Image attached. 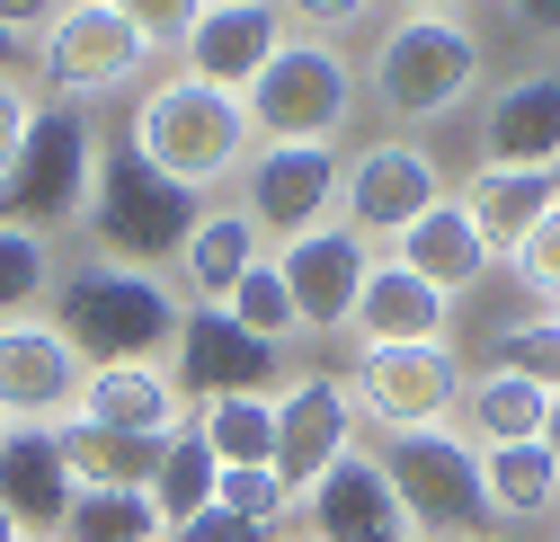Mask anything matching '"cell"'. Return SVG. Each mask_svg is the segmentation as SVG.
I'll return each instance as SVG.
<instances>
[{
    "label": "cell",
    "mask_w": 560,
    "mask_h": 542,
    "mask_svg": "<svg viewBox=\"0 0 560 542\" xmlns=\"http://www.w3.org/2000/svg\"><path fill=\"white\" fill-rule=\"evenodd\" d=\"M187 294L161 285V267H116V258H81L54 285V329L81 347V365H161L178 347Z\"/></svg>",
    "instance_id": "1"
},
{
    "label": "cell",
    "mask_w": 560,
    "mask_h": 542,
    "mask_svg": "<svg viewBox=\"0 0 560 542\" xmlns=\"http://www.w3.org/2000/svg\"><path fill=\"white\" fill-rule=\"evenodd\" d=\"M125 143L143 152L161 178H178L187 196H205V187H223V178L249 169L258 133H249V107H241L232 90H205V81L170 72V81H152L143 98H133Z\"/></svg>",
    "instance_id": "2"
},
{
    "label": "cell",
    "mask_w": 560,
    "mask_h": 542,
    "mask_svg": "<svg viewBox=\"0 0 560 542\" xmlns=\"http://www.w3.org/2000/svg\"><path fill=\"white\" fill-rule=\"evenodd\" d=\"M81 223H90L98 258H116V267H178V249L205 223V205L116 133V143H98V178H90V214Z\"/></svg>",
    "instance_id": "3"
},
{
    "label": "cell",
    "mask_w": 560,
    "mask_h": 542,
    "mask_svg": "<svg viewBox=\"0 0 560 542\" xmlns=\"http://www.w3.org/2000/svg\"><path fill=\"white\" fill-rule=\"evenodd\" d=\"M90 178H98V125L81 98H36V125L19 143V169L0 187V223L19 232H62L90 214Z\"/></svg>",
    "instance_id": "4"
},
{
    "label": "cell",
    "mask_w": 560,
    "mask_h": 542,
    "mask_svg": "<svg viewBox=\"0 0 560 542\" xmlns=\"http://www.w3.org/2000/svg\"><path fill=\"white\" fill-rule=\"evenodd\" d=\"M480 90V36L463 19H392L374 45V107L400 125H436Z\"/></svg>",
    "instance_id": "5"
},
{
    "label": "cell",
    "mask_w": 560,
    "mask_h": 542,
    "mask_svg": "<svg viewBox=\"0 0 560 542\" xmlns=\"http://www.w3.org/2000/svg\"><path fill=\"white\" fill-rule=\"evenodd\" d=\"M258 143H338L357 116V62L320 36H285V54L241 90Z\"/></svg>",
    "instance_id": "6"
},
{
    "label": "cell",
    "mask_w": 560,
    "mask_h": 542,
    "mask_svg": "<svg viewBox=\"0 0 560 542\" xmlns=\"http://www.w3.org/2000/svg\"><path fill=\"white\" fill-rule=\"evenodd\" d=\"M383 471L400 490V516L418 542H489V498H480V453L454 427L383 436Z\"/></svg>",
    "instance_id": "7"
},
{
    "label": "cell",
    "mask_w": 560,
    "mask_h": 542,
    "mask_svg": "<svg viewBox=\"0 0 560 542\" xmlns=\"http://www.w3.org/2000/svg\"><path fill=\"white\" fill-rule=\"evenodd\" d=\"M45 45V81H54V98H107V90H133L152 72V36L133 27L125 10H107V0H62V19L36 36Z\"/></svg>",
    "instance_id": "8"
},
{
    "label": "cell",
    "mask_w": 560,
    "mask_h": 542,
    "mask_svg": "<svg viewBox=\"0 0 560 542\" xmlns=\"http://www.w3.org/2000/svg\"><path fill=\"white\" fill-rule=\"evenodd\" d=\"M338 178H347L338 143H258L241 169V214L267 240L320 232V223H338Z\"/></svg>",
    "instance_id": "9"
},
{
    "label": "cell",
    "mask_w": 560,
    "mask_h": 542,
    "mask_svg": "<svg viewBox=\"0 0 560 542\" xmlns=\"http://www.w3.org/2000/svg\"><path fill=\"white\" fill-rule=\"evenodd\" d=\"M357 419H374L383 436H418V427H445L454 400H463V365L454 347H357Z\"/></svg>",
    "instance_id": "10"
},
{
    "label": "cell",
    "mask_w": 560,
    "mask_h": 542,
    "mask_svg": "<svg viewBox=\"0 0 560 542\" xmlns=\"http://www.w3.org/2000/svg\"><path fill=\"white\" fill-rule=\"evenodd\" d=\"M81 347L62 338L45 311L36 320H0V419L10 427H72L81 419Z\"/></svg>",
    "instance_id": "11"
},
{
    "label": "cell",
    "mask_w": 560,
    "mask_h": 542,
    "mask_svg": "<svg viewBox=\"0 0 560 542\" xmlns=\"http://www.w3.org/2000/svg\"><path fill=\"white\" fill-rule=\"evenodd\" d=\"M267 258H276V276H285V294H294V329L338 338L347 320H357V294H365V276H374V240H365V232L320 223V232L276 240Z\"/></svg>",
    "instance_id": "12"
},
{
    "label": "cell",
    "mask_w": 560,
    "mask_h": 542,
    "mask_svg": "<svg viewBox=\"0 0 560 542\" xmlns=\"http://www.w3.org/2000/svg\"><path fill=\"white\" fill-rule=\"evenodd\" d=\"M436 196H445V178H436V161L418 152V143H365V152H347L338 223L365 232V240H400Z\"/></svg>",
    "instance_id": "13"
},
{
    "label": "cell",
    "mask_w": 560,
    "mask_h": 542,
    "mask_svg": "<svg viewBox=\"0 0 560 542\" xmlns=\"http://www.w3.org/2000/svg\"><path fill=\"white\" fill-rule=\"evenodd\" d=\"M285 10H276V0H205L196 10V27L178 36V72L187 81H205V90H249L258 72L276 54H285Z\"/></svg>",
    "instance_id": "14"
},
{
    "label": "cell",
    "mask_w": 560,
    "mask_h": 542,
    "mask_svg": "<svg viewBox=\"0 0 560 542\" xmlns=\"http://www.w3.org/2000/svg\"><path fill=\"white\" fill-rule=\"evenodd\" d=\"M276 356L267 338H249L223 303H187V320H178V347H170V382H178V400H232V391H267L276 382Z\"/></svg>",
    "instance_id": "15"
},
{
    "label": "cell",
    "mask_w": 560,
    "mask_h": 542,
    "mask_svg": "<svg viewBox=\"0 0 560 542\" xmlns=\"http://www.w3.org/2000/svg\"><path fill=\"white\" fill-rule=\"evenodd\" d=\"M357 427H365V419H357V400H347L338 374H303V382H285V391H276V481L303 498L329 462L357 453Z\"/></svg>",
    "instance_id": "16"
},
{
    "label": "cell",
    "mask_w": 560,
    "mask_h": 542,
    "mask_svg": "<svg viewBox=\"0 0 560 542\" xmlns=\"http://www.w3.org/2000/svg\"><path fill=\"white\" fill-rule=\"evenodd\" d=\"M303 525H312V542H392V533H409L383 453L357 445L347 462H329L320 481L303 490Z\"/></svg>",
    "instance_id": "17"
},
{
    "label": "cell",
    "mask_w": 560,
    "mask_h": 542,
    "mask_svg": "<svg viewBox=\"0 0 560 542\" xmlns=\"http://www.w3.org/2000/svg\"><path fill=\"white\" fill-rule=\"evenodd\" d=\"M81 481H72V462H62V436L54 427H10L0 436V507L19 516L27 542H54L62 516H72Z\"/></svg>",
    "instance_id": "18"
},
{
    "label": "cell",
    "mask_w": 560,
    "mask_h": 542,
    "mask_svg": "<svg viewBox=\"0 0 560 542\" xmlns=\"http://www.w3.org/2000/svg\"><path fill=\"white\" fill-rule=\"evenodd\" d=\"M480 169H560V72H525L480 107Z\"/></svg>",
    "instance_id": "19"
},
{
    "label": "cell",
    "mask_w": 560,
    "mask_h": 542,
    "mask_svg": "<svg viewBox=\"0 0 560 542\" xmlns=\"http://www.w3.org/2000/svg\"><path fill=\"white\" fill-rule=\"evenodd\" d=\"M357 347H445V329H454V303L436 285H418L400 258H374V276L357 294Z\"/></svg>",
    "instance_id": "20"
},
{
    "label": "cell",
    "mask_w": 560,
    "mask_h": 542,
    "mask_svg": "<svg viewBox=\"0 0 560 542\" xmlns=\"http://www.w3.org/2000/svg\"><path fill=\"white\" fill-rule=\"evenodd\" d=\"M392 258L409 267L418 285H436L445 303H454L463 285H480L489 267H499V258H489V240H480V223L463 214V196H436V205H428V214H418V223L392 240Z\"/></svg>",
    "instance_id": "21"
},
{
    "label": "cell",
    "mask_w": 560,
    "mask_h": 542,
    "mask_svg": "<svg viewBox=\"0 0 560 542\" xmlns=\"http://www.w3.org/2000/svg\"><path fill=\"white\" fill-rule=\"evenodd\" d=\"M81 419L90 427H125V436H178L187 400H178L170 365H98L81 382Z\"/></svg>",
    "instance_id": "22"
},
{
    "label": "cell",
    "mask_w": 560,
    "mask_h": 542,
    "mask_svg": "<svg viewBox=\"0 0 560 542\" xmlns=\"http://www.w3.org/2000/svg\"><path fill=\"white\" fill-rule=\"evenodd\" d=\"M551 205H560V169H471L463 187V214L480 223L489 258H516Z\"/></svg>",
    "instance_id": "23"
},
{
    "label": "cell",
    "mask_w": 560,
    "mask_h": 542,
    "mask_svg": "<svg viewBox=\"0 0 560 542\" xmlns=\"http://www.w3.org/2000/svg\"><path fill=\"white\" fill-rule=\"evenodd\" d=\"M551 427V391L516 382V374H463V400H454V436L471 453H499V445H534Z\"/></svg>",
    "instance_id": "24"
},
{
    "label": "cell",
    "mask_w": 560,
    "mask_h": 542,
    "mask_svg": "<svg viewBox=\"0 0 560 542\" xmlns=\"http://www.w3.org/2000/svg\"><path fill=\"white\" fill-rule=\"evenodd\" d=\"M258 258H267V232H258L241 205H223V214H205V223L187 232V249H178V294H187V303H232V285L249 276Z\"/></svg>",
    "instance_id": "25"
},
{
    "label": "cell",
    "mask_w": 560,
    "mask_h": 542,
    "mask_svg": "<svg viewBox=\"0 0 560 542\" xmlns=\"http://www.w3.org/2000/svg\"><path fill=\"white\" fill-rule=\"evenodd\" d=\"M480 498H489V525H534L560 507V453L534 436V445H499L480 453Z\"/></svg>",
    "instance_id": "26"
},
{
    "label": "cell",
    "mask_w": 560,
    "mask_h": 542,
    "mask_svg": "<svg viewBox=\"0 0 560 542\" xmlns=\"http://www.w3.org/2000/svg\"><path fill=\"white\" fill-rule=\"evenodd\" d=\"M62 436V462H72V481L81 490H152V471H161V445L170 436H125V427H54Z\"/></svg>",
    "instance_id": "27"
},
{
    "label": "cell",
    "mask_w": 560,
    "mask_h": 542,
    "mask_svg": "<svg viewBox=\"0 0 560 542\" xmlns=\"http://www.w3.org/2000/svg\"><path fill=\"white\" fill-rule=\"evenodd\" d=\"M205 436L223 471H249V462H276V391H232V400H205L187 419Z\"/></svg>",
    "instance_id": "28"
},
{
    "label": "cell",
    "mask_w": 560,
    "mask_h": 542,
    "mask_svg": "<svg viewBox=\"0 0 560 542\" xmlns=\"http://www.w3.org/2000/svg\"><path fill=\"white\" fill-rule=\"evenodd\" d=\"M54 542H170L152 490H81Z\"/></svg>",
    "instance_id": "29"
},
{
    "label": "cell",
    "mask_w": 560,
    "mask_h": 542,
    "mask_svg": "<svg viewBox=\"0 0 560 542\" xmlns=\"http://www.w3.org/2000/svg\"><path fill=\"white\" fill-rule=\"evenodd\" d=\"M214 481H223V462L205 453V436H196V427H178V436L161 445V471H152V507H161V525L205 516V507H214Z\"/></svg>",
    "instance_id": "30"
},
{
    "label": "cell",
    "mask_w": 560,
    "mask_h": 542,
    "mask_svg": "<svg viewBox=\"0 0 560 542\" xmlns=\"http://www.w3.org/2000/svg\"><path fill=\"white\" fill-rule=\"evenodd\" d=\"M45 294H54V249H45V232L0 223V320H36Z\"/></svg>",
    "instance_id": "31"
},
{
    "label": "cell",
    "mask_w": 560,
    "mask_h": 542,
    "mask_svg": "<svg viewBox=\"0 0 560 542\" xmlns=\"http://www.w3.org/2000/svg\"><path fill=\"white\" fill-rule=\"evenodd\" d=\"M489 374H516L534 391H560V320L534 311V320H508L499 338H489Z\"/></svg>",
    "instance_id": "32"
},
{
    "label": "cell",
    "mask_w": 560,
    "mask_h": 542,
    "mask_svg": "<svg viewBox=\"0 0 560 542\" xmlns=\"http://www.w3.org/2000/svg\"><path fill=\"white\" fill-rule=\"evenodd\" d=\"M249 338H267V347H285V338H294V294H285V276H276V258H258L249 267V276L232 285V303H223Z\"/></svg>",
    "instance_id": "33"
},
{
    "label": "cell",
    "mask_w": 560,
    "mask_h": 542,
    "mask_svg": "<svg viewBox=\"0 0 560 542\" xmlns=\"http://www.w3.org/2000/svg\"><path fill=\"white\" fill-rule=\"evenodd\" d=\"M214 507H232V516H249L258 533H276V525H285L303 498L276 481V462H249V471H223V481H214Z\"/></svg>",
    "instance_id": "34"
},
{
    "label": "cell",
    "mask_w": 560,
    "mask_h": 542,
    "mask_svg": "<svg viewBox=\"0 0 560 542\" xmlns=\"http://www.w3.org/2000/svg\"><path fill=\"white\" fill-rule=\"evenodd\" d=\"M276 10H285V27L294 36H320V45H338L347 27H365L383 0H276Z\"/></svg>",
    "instance_id": "35"
},
{
    "label": "cell",
    "mask_w": 560,
    "mask_h": 542,
    "mask_svg": "<svg viewBox=\"0 0 560 542\" xmlns=\"http://www.w3.org/2000/svg\"><path fill=\"white\" fill-rule=\"evenodd\" d=\"M508 267H516V285H534V294H542V311L560 303V205H551V214L534 223V240H525V249H516Z\"/></svg>",
    "instance_id": "36"
},
{
    "label": "cell",
    "mask_w": 560,
    "mask_h": 542,
    "mask_svg": "<svg viewBox=\"0 0 560 542\" xmlns=\"http://www.w3.org/2000/svg\"><path fill=\"white\" fill-rule=\"evenodd\" d=\"M107 10H125V19L143 27L152 45H178V36L196 27V10H205V0H107Z\"/></svg>",
    "instance_id": "37"
},
{
    "label": "cell",
    "mask_w": 560,
    "mask_h": 542,
    "mask_svg": "<svg viewBox=\"0 0 560 542\" xmlns=\"http://www.w3.org/2000/svg\"><path fill=\"white\" fill-rule=\"evenodd\" d=\"M27 125H36V98H27V81H0V187H10V169H19Z\"/></svg>",
    "instance_id": "38"
},
{
    "label": "cell",
    "mask_w": 560,
    "mask_h": 542,
    "mask_svg": "<svg viewBox=\"0 0 560 542\" xmlns=\"http://www.w3.org/2000/svg\"><path fill=\"white\" fill-rule=\"evenodd\" d=\"M170 542H267L249 516H232V507H205V516H187V525H170Z\"/></svg>",
    "instance_id": "39"
},
{
    "label": "cell",
    "mask_w": 560,
    "mask_h": 542,
    "mask_svg": "<svg viewBox=\"0 0 560 542\" xmlns=\"http://www.w3.org/2000/svg\"><path fill=\"white\" fill-rule=\"evenodd\" d=\"M54 19H62V0H0V36H19V45L45 36Z\"/></svg>",
    "instance_id": "40"
},
{
    "label": "cell",
    "mask_w": 560,
    "mask_h": 542,
    "mask_svg": "<svg viewBox=\"0 0 560 542\" xmlns=\"http://www.w3.org/2000/svg\"><path fill=\"white\" fill-rule=\"evenodd\" d=\"M508 19H516L534 45H560V0H508Z\"/></svg>",
    "instance_id": "41"
},
{
    "label": "cell",
    "mask_w": 560,
    "mask_h": 542,
    "mask_svg": "<svg viewBox=\"0 0 560 542\" xmlns=\"http://www.w3.org/2000/svg\"><path fill=\"white\" fill-rule=\"evenodd\" d=\"M471 0H400V19H463Z\"/></svg>",
    "instance_id": "42"
},
{
    "label": "cell",
    "mask_w": 560,
    "mask_h": 542,
    "mask_svg": "<svg viewBox=\"0 0 560 542\" xmlns=\"http://www.w3.org/2000/svg\"><path fill=\"white\" fill-rule=\"evenodd\" d=\"M19 72H27V45H19V36H0V81H19Z\"/></svg>",
    "instance_id": "43"
},
{
    "label": "cell",
    "mask_w": 560,
    "mask_h": 542,
    "mask_svg": "<svg viewBox=\"0 0 560 542\" xmlns=\"http://www.w3.org/2000/svg\"><path fill=\"white\" fill-rule=\"evenodd\" d=\"M542 445H551V453H560V391H551V427H542Z\"/></svg>",
    "instance_id": "44"
},
{
    "label": "cell",
    "mask_w": 560,
    "mask_h": 542,
    "mask_svg": "<svg viewBox=\"0 0 560 542\" xmlns=\"http://www.w3.org/2000/svg\"><path fill=\"white\" fill-rule=\"evenodd\" d=\"M0 542H27V533H19V516H10V507H0Z\"/></svg>",
    "instance_id": "45"
},
{
    "label": "cell",
    "mask_w": 560,
    "mask_h": 542,
    "mask_svg": "<svg viewBox=\"0 0 560 542\" xmlns=\"http://www.w3.org/2000/svg\"><path fill=\"white\" fill-rule=\"evenodd\" d=\"M392 542H418V533H392Z\"/></svg>",
    "instance_id": "46"
},
{
    "label": "cell",
    "mask_w": 560,
    "mask_h": 542,
    "mask_svg": "<svg viewBox=\"0 0 560 542\" xmlns=\"http://www.w3.org/2000/svg\"><path fill=\"white\" fill-rule=\"evenodd\" d=\"M0 436H10V419H0Z\"/></svg>",
    "instance_id": "47"
},
{
    "label": "cell",
    "mask_w": 560,
    "mask_h": 542,
    "mask_svg": "<svg viewBox=\"0 0 560 542\" xmlns=\"http://www.w3.org/2000/svg\"><path fill=\"white\" fill-rule=\"evenodd\" d=\"M551 320H560V303H551Z\"/></svg>",
    "instance_id": "48"
},
{
    "label": "cell",
    "mask_w": 560,
    "mask_h": 542,
    "mask_svg": "<svg viewBox=\"0 0 560 542\" xmlns=\"http://www.w3.org/2000/svg\"><path fill=\"white\" fill-rule=\"evenodd\" d=\"M303 542H312V533H303Z\"/></svg>",
    "instance_id": "49"
}]
</instances>
